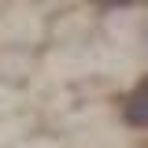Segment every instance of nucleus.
Instances as JSON below:
<instances>
[{
	"instance_id": "nucleus-1",
	"label": "nucleus",
	"mask_w": 148,
	"mask_h": 148,
	"mask_svg": "<svg viewBox=\"0 0 148 148\" xmlns=\"http://www.w3.org/2000/svg\"><path fill=\"white\" fill-rule=\"evenodd\" d=\"M122 122L133 130H148V78H141L133 89L122 96Z\"/></svg>"
},
{
	"instance_id": "nucleus-2",
	"label": "nucleus",
	"mask_w": 148,
	"mask_h": 148,
	"mask_svg": "<svg viewBox=\"0 0 148 148\" xmlns=\"http://www.w3.org/2000/svg\"><path fill=\"white\" fill-rule=\"evenodd\" d=\"M96 4H104V8H130V4H137V0H96Z\"/></svg>"
}]
</instances>
